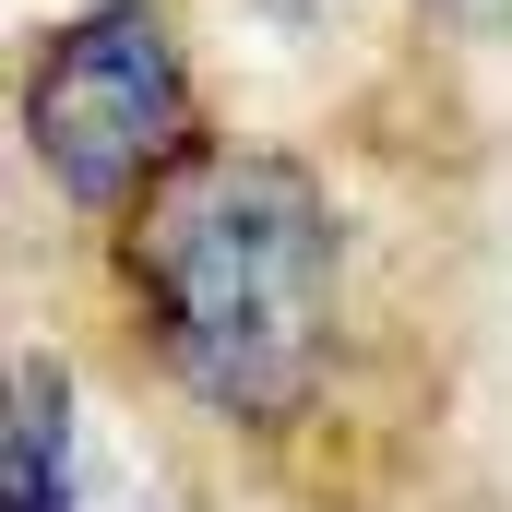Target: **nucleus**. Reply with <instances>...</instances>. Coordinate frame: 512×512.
Segmentation results:
<instances>
[{
  "instance_id": "nucleus-1",
  "label": "nucleus",
  "mask_w": 512,
  "mask_h": 512,
  "mask_svg": "<svg viewBox=\"0 0 512 512\" xmlns=\"http://www.w3.org/2000/svg\"><path fill=\"white\" fill-rule=\"evenodd\" d=\"M120 239V298L155 382L191 417L286 441L334 405L346 370V215L334 179L286 143H203Z\"/></svg>"
},
{
  "instance_id": "nucleus-3",
  "label": "nucleus",
  "mask_w": 512,
  "mask_h": 512,
  "mask_svg": "<svg viewBox=\"0 0 512 512\" xmlns=\"http://www.w3.org/2000/svg\"><path fill=\"white\" fill-rule=\"evenodd\" d=\"M0 512H191V501H179V477L143 453V429H131L60 346H12Z\"/></svg>"
},
{
  "instance_id": "nucleus-2",
  "label": "nucleus",
  "mask_w": 512,
  "mask_h": 512,
  "mask_svg": "<svg viewBox=\"0 0 512 512\" xmlns=\"http://www.w3.org/2000/svg\"><path fill=\"white\" fill-rule=\"evenodd\" d=\"M12 131H24V167L84 227L143 215L215 143L203 131V84H191V48H179V12L167 0H84L60 24H36L24 84H12Z\"/></svg>"
},
{
  "instance_id": "nucleus-4",
  "label": "nucleus",
  "mask_w": 512,
  "mask_h": 512,
  "mask_svg": "<svg viewBox=\"0 0 512 512\" xmlns=\"http://www.w3.org/2000/svg\"><path fill=\"white\" fill-rule=\"evenodd\" d=\"M239 12H262V24H286V36H310V24H322L334 0H239Z\"/></svg>"
}]
</instances>
